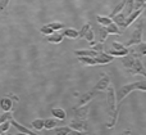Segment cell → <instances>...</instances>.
Here are the masks:
<instances>
[{
    "instance_id": "obj_23",
    "label": "cell",
    "mask_w": 146,
    "mask_h": 135,
    "mask_svg": "<svg viewBox=\"0 0 146 135\" xmlns=\"http://www.w3.org/2000/svg\"><path fill=\"white\" fill-rule=\"evenodd\" d=\"M96 21H98V23H100L101 26H108L113 22L110 17H103V15H96Z\"/></svg>"
},
{
    "instance_id": "obj_2",
    "label": "cell",
    "mask_w": 146,
    "mask_h": 135,
    "mask_svg": "<svg viewBox=\"0 0 146 135\" xmlns=\"http://www.w3.org/2000/svg\"><path fill=\"white\" fill-rule=\"evenodd\" d=\"M115 90H114L113 85H109L106 89V103H108V110H109V115H110V120L108 122V128L113 129L117 124L118 120V115L119 112L117 111V104H115Z\"/></svg>"
},
{
    "instance_id": "obj_24",
    "label": "cell",
    "mask_w": 146,
    "mask_h": 135,
    "mask_svg": "<svg viewBox=\"0 0 146 135\" xmlns=\"http://www.w3.org/2000/svg\"><path fill=\"white\" fill-rule=\"evenodd\" d=\"M83 37L88 41V44H90L91 46L95 44V40H94V31H92V28H91V27L87 30V32L85 33V36H83Z\"/></svg>"
},
{
    "instance_id": "obj_20",
    "label": "cell",
    "mask_w": 146,
    "mask_h": 135,
    "mask_svg": "<svg viewBox=\"0 0 146 135\" xmlns=\"http://www.w3.org/2000/svg\"><path fill=\"white\" fill-rule=\"evenodd\" d=\"M124 4H126V0H122V1H119L118 4L114 7V9H113V12L110 13V15L109 17L110 18H113L115 14H118V13H121L122 12V9H123V7H124Z\"/></svg>"
},
{
    "instance_id": "obj_5",
    "label": "cell",
    "mask_w": 146,
    "mask_h": 135,
    "mask_svg": "<svg viewBox=\"0 0 146 135\" xmlns=\"http://www.w3.org/2000/svg\"><path fill=\"white\" fill-rule=\"evenodd\" d=\"M18 102V98L15 95H8V97L1 98L0 100V110L3 112H10L14 107V103Z\"/></svg>"
},
{
    "instance_id": "obj_4",
    "label": "cell",
    "mask_w": 146,
    "mask_h": 135,
    "mask_svg": "<svg viewBox=\"0 0 146 135\" xmlns=\"http://www.w3.org/2000/svg\"><path fill=\"white\" fill-rule=\"evenodd\" d=\"M142 31H144V22H139L136 26V28H135L133 33L131 35V37H129V40L127 41V45L126 46H132V45H136V44L141 43L142 41Z\"/></svg>"
},
{
    "instance_id": "obj_15",
    "label": "cell",
    "mask_w": 146,
    "mask_h": 135,
    "mask_svg": "<svg viewBox=\"0 0 146 135\" xmlns=\"http://www.w3.org/2000/svg\"><path fill=\"white\" fill-rule=\"evenodd\" d=\"M51 113H53V116L55 118H58V120L63 121L67 118V113L63 108H53V110H51Z\"/></svg>"
},
{
    "instance_id": "obj_34",
    "label": "cell",
    "mask_w": 146,
    "mask_h": 135,
    "mask_svg": "<svg viewBox=\"0 0 146 135\" xmlns=\"http://www.w3.org/2000/svg\"><path fill=\"white\" fill-rule=\"evenodd\" d=\"M9 1H10V0H0V13L4 12V10L7 9V7H8V4H9Z\"/></svg>"
},
{
    "instance_id": "obj_35",
    "label": "cell",
    "mask_w": 146,
    "mask_h": 135,
    "mask_svg": "<svg viewBox=\"0 0 146 135\" xmlns=\"http://www.w3.org/2000/svg\"><path fill=\"white\" fill-rule=\"evenodd\" d=\"M0 134H4V133H3V130H1V128H0Z\"/></svg>"
},
{
    "instance_id": "obj_12",
    "label": "cell",
    "mask_w": 146,
    "mask_h": 135,
    "mask_svg": "<svg viewBox=\"0 0 146 135\" xmlns=\"http://www.w3.org/2000/svg\"><path fill=\"white\" fill-rule=\"evenodd\" d=\"M95 94H96L95 90H91V92L85 93V94H83L82 97H81V99H80V102H78L77 107H82V106L87 104L88 102H91V99H92V98L95 97ZM77 107H76V108H77Z\"/></svg>"
},
{
    "instance_id": "obj_17",
    "label": "cell",
    "mask_w": 146,
    "mask_h": 135,
    "mask_svg": "<svg viewBox=\"0 0 146 135\" xmlns=\"http://www.w3.org/2000/svg\"><path fill=\"white\" fill-rule=\"evenodd\" d=\"M62 35L64 37H69V39H77L78 37V31L74 28H66L62 31Z\"/></svg>"
},
{
    "instance_id": "obj_8",
    "label": "cell",
    "mask_w": 146,
    "mask_h": 135,
    "mask_svg": "<svg viewBox=\"0 0 146 135\" xmlns=\"http://www.w3.org/2000/svg\"><path fill=\"white\" fill-rule=\"evenodd\" d=\"M73 112H74V118H80V120H87L88 112H90V106L85 104L82 107H77L73 108Z\"/></svg>"
},
{
    "instance_id": "obj_7",
    "label": "cell",
    "mask_w": 146,
    "mask_h": 135,
    "mask_svg": "<svg viewBox=\"0 0 146 135\" xmlns=\"http://www.w3.org/2000/svg\"><path fill=\"white\" fill-rule=\"evenodd\" d=\"M69 126H71L72 129H74V130H77V131H80V133L85 134L86 131H87V120H80V118H74V117H73V120L71 121Z\"/></svg>"
},
{
    "instance_id": "obj_10",
    "label": "cell",
    "mask_w": 146,
    "mask_h": 135,
    "mask_svg": "<svg viewBox=\"0 0 146 135\" xmlns=\"http://www.w3.org/2000/svg\"><path fill=\"white\" fill-rule=\"evenodd\" d=\"M51 134L54 135H76V134H82L80 133V131L74 130V129H72L71 126H68V128H54L51 129Z\"/></svg>"
},
{
    "instance_id": "obj_16",
    "label": "cell",
    "mask_w": 146,
    "mask_h": 135,
    "mask_svg": "<svg viewBox=\"0 0 146 135\" xmlns=\"http://www.w3.org/2000/svg\"><path fill=\"white\" fill-rule=\"evenodd\" d=\"M100 53L101 51H96V50H74V54L77 57H80V55H86V57H98V55H100Z\"/></svg>"
},
{
    "instance_id": "obj_26",
    "label": "cell",
    "mask_w": 146,
    "mask_h": 135,
    "mask_svg": "<svg viewBox=\"0 0 146 135\" xmlns=\"http://www.w3.org/2000/svg\"><path fill=\"white\" fill-rule=\"evenodd\" d=\"M12 117H13L12 111H10V112H3V115L0 116V124L4 122V121H10Z\"/></svg>"
},
{
    "instance_id": "obj_31",
    "label": "cell",
    "mask_w": 146,
    "mask_h": 135,
    "mask_svg": "<svg viewBox=\"0 0 146 135\" xmlns=\"http://www.w3.org/2000/svg\"><path fill=\"white\" fill-rule=\"evenodd\" d=\"M105 45H104V43H100L99 41V44H94L92 45V50H96V51H103L105 50Z\"/></svg>"
},
{
    "instance_id": "obj_18",
    "label": "cell",
    "mask_w": 146,
    "mask_h": 135,
    "mask_svg": "<svg viewBox=\"0 0 146 135\" xmlns=\"http://www.w3.org/2000/svg\"><path fill=\"white\" fill-rule=\"evenodd\" d=\"M106 31H108V33H114V35H122V31L119 30V26H117L114 22H111L110 25L105 26Z\"/></svg>"
},
{
    "instance_id": "obj_22",
    "label": "cell",
    "mask_w": 146,
    "mask_h": 135,
    "mask_svg": "<svg viewBox=\"0 0 146 135\" xmlns=\"http://www.w3.org/2000/svg\"><path fill=\"white\" fill-rule=\"evenodd\" d=\"M31 125H32V128L35 129L36 131H41L44 129V120L42 118H36V120H33L32 122H31Z\"/></svg>"
},
{
    "instance_id": "obj_19",
    "label": "cell",
    "mask_w": 146,
    "mask_h": 135,
    "mask_svg": "<svg viewBox=\"0 0 146 135\" xmlns=\"http://www.w3.org/2000/svg\"><path fill=\"white\" fill-rule=\"evenodd\" d=\"M105 50H106V53L113 57H123L129 53V48L126 49V50H115V49H105Z\"/></svg>"
},
{
    "instance_id": "obj_30",
    "label": "cell",
    "mask_w": 146,
    "mask_h": 135,
    "mask_svg": "<svg viewBox=\"0 0 146 135\" xmlns=\"http://www.w3.org/2000/svg\"><path fill=\"white\" fill-rule=\"evenodd\" d=\"M146 5V0H135V4H133V10L140 9V8H144Z\"/></svg>"
},
{
    "instance_id": "obj_9",
    "label": "cell",
    "mask_w": 146,
    "mask_h": 135,
    "mask_svg": "<svg viewBox=\"0 0 146 135\" xmlns=\"http://www.w3.org/2000/svg\"><path fill=\"white\" fill-rule=\"evenodd\" d=\"M133 48L129 49V54L132 55H136V57H145L146 55V43H139L136 45H132Z\"/></svg>"
},
{
    "instance_id": "obj_32",
    "label": "cell",
    "mask_w": 146,
    "mask_h": 135,
    "mask_svg": "<svg viewBox=\"0 0 146 135\" xmlns=\"http://www.w3.org/2000/svg\"><path fill=\"white\" fill-rule=\"evenodd\" d=\"M111 49H115V50H126V49H128V46L122 45V44L115 41V43H113V45H111Z\"/></svg>"
},
{
    "instance_id": "obj_29",
    "label": "cell",
    "mask_w": 146,
    "mask_h": 135,
    "mask_svg": "<svg viewBox=\"0 0 146 135\" xmlns=\"http://www.w3.org/2000/svg\"><path fill=\"white\" fill-rule=\"evenodd\" d=\"M40 32H41V33H44V35H46V36H48V35H51V33L54 32V30H51V28L49 27L48 25H45V26H42V27L40 28Z\"/></svg>"
},
{
    "instance_id": "obj_13",
    "label": "cell",
    "mask_w": 146,
    "mask_h": 135,
    "mask_svg": "<svg viewBox=\"0 0 146 135\" xmlns=\"http://www.w3.org/2000/svg\"><path fill=\"white\" fill-rule=\"evenodd\" d=\"M64 39V36L62 35V32H58V33H51V35H48V37H46V41L48 43H51V44H59L62 43Z\"/></svg>"
},
{
    "instance_id": "obj_11",
    "label": "cell",
    "mask_w": 146,
    "mask_h": 135,
    "mask_svg": "<svg viewBox=\"0 0 146 135\" xmlns=\"http://www.w3.org/2000/svg\"><path fill=\"white\" fill-rule=\"evenodd\" d=\"M142 10H144V8H140V9H136V10H133V12L131 13V14L128 15V17L126 18V21H124V28H127L129 25H132V23L135 22V21L137 19V18L141 15V13H142Z\"/></svg>"
},
{
    "instance_id": "obj_27",
    "label": "cell",
    "mask_w": 146,
    "mask_h": 135,
    "mask_svg": "<svg viewBox=\"0 0 146 135\" xmlns=\"http://www.w3.org/2000/svg\"><path fill=\"white\" fill-rule=\"evenodd\" d=\"M48 26L51 28V30H54V31L62 30V28L64 27V25H63V23H59V22H53V23H49Z\"/></svg>"
},
{
    "instance_id": "obj_21",
    "label": "cell",
    "mask_w": 146,
    "mask_h": 135,
    "mask_svg": "<svg viewBox=\"0 0 146 135\" xmlns=\"http://www.w3.org/2000/svg\"><path fill=\"white\" fill-rule=\"evenodd\" d=\"M56 120H54V118H46V120H44V129H46V130H51V129H54L56 126Z\"/></svg>"
},
{
    "instance_id": "obj_33",
    "label": "cell",
    "mask_w": 146,
    "mask_h": 135,
    "mask_svg": "<svg viewBox=\"0 0 146 135\" xmlns=\"http://www.w3.org/2000/svg\"><path fill=\"white\" fill-rule=\"evenodd\" d=\"M9 126H10V121H4V122L0 124V128H1L3 133H7L9 130Z\"/></svg>"
},
{
    "instance_id": "obj_1",
    "label": "cell",
    "mask_w": 146,
    "mask_h": 135,
    "mask_svg": "<svg viewBox=\"0 0 146 135\" xmlns=\"http://www.w3.org/2000/svg\"><path fill=\"white\" fill-rule=\"evenodd\" d=\"M122 64H123V67L128 71V74L132 75V76L141 75V76L146 77V68L141 62V57L132 55V54L128 53V54H126V55H123Z\"/></svg>"
},
{
    "instance_id": "obj_3",
    "label": "cell",
    "mask_w": 146,
    "mask_h": 135,
    "mask_svg": "<svg viewBox=\"0 0 146 135\" xmlns=\"http://www.w3.org/2000/svg\"><path fill=\"white\" fill-rule=\"evenodd\" d=\"M135 90H141V92L146 93V81H136V82H132V84L123 85V86L119 89V92H117V102H118L117 111H118V112H119V110H121V106H122L123 99L129 94V93L135 92Z\"/></svg>"
},
{
    "instance_id": "obj_25",
    "label": "cell",
    "mask_w": 146,
    "mask_h": 135,
    "mask_svg": "<svg viewBox=\"0 0 146 135\" xmlns=\"http://www.w3.org/2000/svg\"><path fill=\"white\" fill-rule=\"evenodd\" d=\"M108 35L109 33H108V31H106L105 26H103V27L99 30V41H100V43H104V41L106 40V36Z\"/></svg>"
},
{
    "instance_id": "obj_28",
    "label": "cell",
    "mask_w": 146,
    "mask_h": 135,
    "mask_svg": "<svg viewBox=\"0 0 146 135\" xmlns=\"http://www.w3.org/2000/svg\"><path fill=\"white\" fill-rule=\"evenodd\" d=\"M90 27H91L90 23H85V25H83V27L81 28L80 31H78V37H83V36H85V33L87 32V30H88Z\"/></svg>"
},
{
    "instance_id": "obj_6",
    "label": "cell",
    "mask_w": 146,
    "mask_h": 135,
    "mask_svg": "<svg viewBox=\"0 0 146 135\" xmlns=\"http://www.w3.org/2000/svg\"><path fill=\"white\" fill-rule=\"evenodd\" d=\"M109 85H110V77H109V75L101 74L100 80L98 81V84L95 85V88H94L92 90H95V92H105Z\"/></svg>"
},
{
    "instance_id": "obj_14",
    "label": "cell",
    "mask_w": 146,
    "mask_h": 135,
    "mask_svg": "<svg viewBox=\"0 0 146 135\" xmlns=\"http://www.w3.org/2000/svg\"><path fill=\"white\" fill-rule=\"evenodd\" d=\"M10 124H12L13 126H14L15 129H17L18 131H21V133H23V134H26V135H31V134H35V133H32V131L30 130V129H27V128H25V126H22V125H19V124L17 122V121L14 120V118H10Z\"/></svg>"
}]
</instances>
